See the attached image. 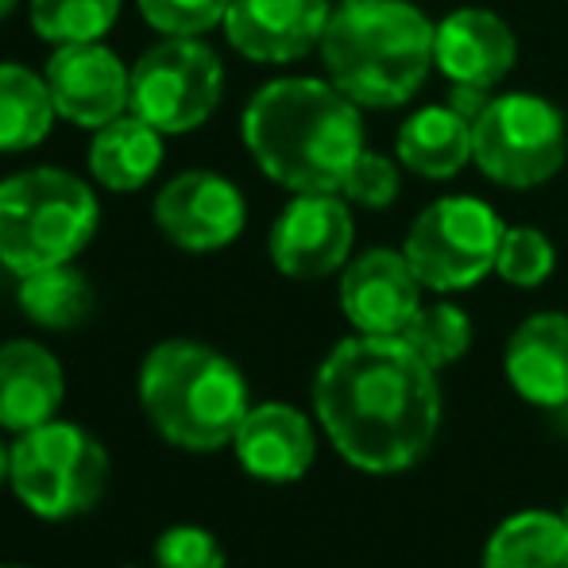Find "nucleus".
Segmentation results:
<instances>
[{
	"mask_svg": "<svg viewBox=\"0 0 568 568\" xmlns=\"http://www.w3.org/2000/svg\"><path fill=\"white\" fill-rule=\"evenodd\" d=\"M442 383L403 337L352 333L314 375V418L329 445L367 476L426 460L442 429Z\"/></svg>",
	"mask_w": 568,
	"mask_h": 568,
	"instance_id": "obj_1",
	"label": "nucleus"
},
{
	"mask_svg": "<svg viewBox=\"0 0 568 568\" xmlns=\"http://www.w3.org/2000/svg\"><path fill=\"white\" fill-rule=\"evenodd\" d=\"M240 140L275 186L291 194H341L367 148L364 109L329 78H271L247 98Z\"/></svg>",
	"mask_w": 568,
	"mask_h": 568,
	"instance_id": "obj_2",
	"label": "nucleus"
},
{
	"mask_svg": "<svg viewBox=\"0 0 568 568\" xmlns=\"http://www.w3.org/2000/svg\"><path fill=\"white\" fill-rule=\"evenodd\" d=\"M437 20L414 0H341L322 36L325 78L359 109L410 105L434 74Z\"/></svg>",
	"mask_w": 568,
	"mask_h": 568,
	"instance_id": "obj_3",
	"label": "nucleus"
},
{
	"mask_svg": "<svg viewBox=\"0 0 568 568\" xmlns=\"http://www.w3.org/2000/svg\"><path fill=\"white\" fill-rule=\"evenodd\" d=\"M135 390L155 434L186 453L225 449L252 410L244 372L202 341L155 344L143 356Z\"/></svg>",
	"mask_w": 568,
	"mask_h": 568,
	"instance_id": "obj_4",
	"label": "nucleus"
},
{
	"mask_svg": "<svg viewBox=\"0 0 568 568\" xmlns=\"http://www.w3.org/2000/svg\"><path fill=\"white\" fill-rule=\"evenodd\" d=\"M98 225V194L62 166H31L0 182V263L16 278L74 263Z\"/></svg>",
	"mask_w": 568,
	"mask_h": 568,
	"instance_id": "obj_5",
	"label": "nucleus"
},
{
	"mask_svg": "<svg viewBox=\"0 0 568 568\" xmlns=\"http://www.w3.org/2000/svg\"><path fill=\"white\" fill-rule=\"evenodd\" d=\"M109 453L74 422H47L12 442V495L43 523L90 515L109 487Z\"/></svg>",
	"mask_w": 568,
	"mask_h": 568,
	"instance_id": "obj_6",
	"label": "nucleus"
},
{
	"mask_svg": "<svg viewBox=\"0 0 568 568\" xmlns=\"http://www.w3.org/2000/svg\"><path fill=\"white\" fill-rule=\"evenodd\" d=\"M568 120L546 93H491L471 120V166L503 190H538L565 171Z\"/></svg>",
	"mask_w": 568,
	"mask_h": 568,
	"instance_id": "obj_7",
	"label": "nucleus"
},
{
	"mask_svg": "<svg viewBox=\"0 0 568 568\" xmlns=\"http://www.w3.org/2000/svg\"><path fill=\"white\" fill-rule=\"evenodd\" d=\"M503 232L507 225L491 202L445 194L410 221L403 252L429 294H460L495 275Z\"/></svg>",
	"mask_w": 568,
	"mask_h": 568,
	"instance_id": "obj_8",
	"label": "nucleus"
},
{
	"mask_svg": "<svg viewBox=\"0 0 568 568\" xmlns=\"http://www.w3.org/2000/svg\"><path fill=\"white\" fill-rule=\"evenodd\" d=\"M225 98V67L202 39L163 36L132 67V113L163 135L197 132Z\"/></svg>",
	"mask_w": 568,
	"mask_h": 568,
	"instance_id": "obj_9",
	"label": "nucleus"
},
{
	"mask_svg": "<svg viewBox=\"0 0 568 568\" xmlns=\"http://www.w3.org/2000/svg\"><path fill=\"white\" fill-rule=\"evenodd\" d=\"M356 244V217L344 194H291L267 236L278 275L294 283L341 275Z\"/></svg>",
	"mask_w": 568,
	"mask_h": 568,
	"instance_id": "obj_10",
	"label": "nucleus"
},
{
	"mask_svg": "<svg viewBox=\"0 0 568 568\" xmlns=\"http://www.w3.org/2000/svg\"><path fill=\"white\" fill-rule=\"evenodd\" d=\"M426 294L403 247H367L352 255L337 286L344 322L367 337H403Z\"/></svg>",
	"mask_w": 568,
	"mask_h": 568,
	"instance_id": "obj_11",
	"label": "nucleus"
},
{
	"mask_svg": "<svg viewBox=\"0 0 568 568\" xmlns=\"http://www.w3.org/2000/svg\"><path fill=\"white\" fill-rule=\"evenodd\" d=\"M155 225L174 247L210 255L236 244L247 225L240 186L217 171H182L155 194Z\"/></svg>",
	"mask_w": 568,
	"mask_h": 568,
	"instance_id": "obj_12",
	"label": "nucleus"
},
{
	"mask_svg": "<svg viewBox=\"0 0 568 568\" xmlns=\"http://www.w3.org/2000/svg\"><path fill=\"white\" fill-rule=\"evenodd\" d=\"M43 78L59 116L78 128L98 132L109 120L132 113V67H124L101 39L54 47Z\"/></svg>",
	"mask_w": 568,
	"mask_h": 568,
	"instance_id": "obj_13",
	"label": "nucleus"
},
{
	"mask_svg": "<svg viewBox=\"0 0 568 568\" xmlns=\"http://www.w3.org/2000/svg\"><path fill=\"white\" fill-rule=\"evenodd\" d=\"M333 0H229L225 39L260 67H286L322 47Z\"/></svg>",
	"mask_w": 568,
	"mask_h": 568,
	"instance_id": "obj_14",
	"label": "nucleus"
},
{
	"mask_svg": "<svg viewBox=\"0 0 568 568\" xmlns=\"http://www.w3.org/2000/svg\"><path fill=\"white\" fill-rule=\"evenodd\" d=\"M434 67L449 85L495 93L518 67V36L491 8H453L437 20Z\"/></svg>",
	"mask_w": 568,
	"mask_h": 568,
	"instance_id": "obj_15",
	"label": "nucleus"
},
{
	"mask_svg": "<svg viewBox=\"0 0 568 568\" xmlns=\"http://www.w3.org/2000/svg\"><path fill=\"white\" fill-rule=\"evenodd\" d=\"M240 468L263 484H298L317 460L314 418L291 403H260L232 437Z\"/></svg>",
	"mask_w": 568,
	"mask_h": 568,
	"instance_id": "obj_16",
	"label": "nucleus"
},
{
	"mask_svg": "<svg viewBox=\"0 0 568 568\" xmlns=\"http://www.w3.org/2000/svg\"><path fill=\"white\" fill-rule=\"evenodd\" d=\"M503 372L523 403L541 410L568 406V314L541 310L518 322L503 348Z\"/></svg>",
	"mask_w": 568,
	"mask_h": 568,
	"instance_id": "obj_17",
	"label": "nucleus"
},
{
	"mask_svg": "<svg viewBox=\"0 0 568 568\" xmlns=\"http://www.w3.org/2000/svg\"><path fill=\"white\" fill-rule=\"evenodd\" d=\"M67 398V372L39 341L0 344V429L28 434L59 418Z\"/></svg>",
	"mask_w": 568,
	"mask_h": 568,
	"instance_id": "obj_18",
	"label": "nucleus"
},
{
	"mask_svg": "<svg viewBox=\"0 0 568 568\" xmlns=\"http://www.w3.org/2000/svg\"><path fill=\"white\" fill-rule=\"evenodd\" d=\"M395 159L426 182H449L471 166V120L445 105H422L398 124Z\"/></svg>",
	"mask_w": 568,
	"mask_h": 568,
	"instance_id": "obj_19",
	"label": "nucleus"
},
{
	"mask_svg": "<svg viewBox=\"0 0 568 568\" xmlns=\"http://www.w3.org/2000/svg\"><path fill=\"white\" fill-rule=\"evenodd\" d=\"M163 166V132L135 113H124L98 128L90 140V174L113 194H135Z\"/></svg>",
	"mask_w": 568,
	"mask_h": 568,
	"instance_id": "obj_20",
	"label": "nucleus"
},
{
	"mask_svg": "<svg viewBox=\"0 0 568 568\" xmlns=\"http://www.w3.org/2000/svg\"><path fill=\"white\" fill-rule=\"evenodd\" d=\"M479 568H568V526L561 510L530 507L503 518L484 541Z\"/></svg>",
	"mask_w": 568,
	"mask_h": 568,
	"instance_id": "obj_21",
	"label": "nucleus"
},
{
	"mask_svg": "<svg viewBox=\"0 0 568 568\" xmlns=\"http://www.w3.org/2000/svg\"><path fill=\"white\" fill-rule=\"evenodd\" d=\"M54 109L47 78L20 62H0V155H20L51 135Z\"/></svg>",
	"mask_w": 568,
	"mask_h": 568,
	"instance_id": "obj_22",
	"label": "nucleus"
},
{
	"mask_svg": "<svg viewBox=\"0 0 568 568\" xmlns=\"http://www.w3.org/2000/svg\"><path fill=\"white\" fill-rule=\"evenodd\" d=\"M16 302L28 314V322L54 333H67L78 329L93 314V286L74 263H59V267H43L23 275Z\"/></svg>",
	"mask_w": 568,
	"mask_h": 568,
	"instance_id": "obj_23",
	"label": "nucleus"
},
{
	"mask_svg": "<svg viewBox=\"0 0 568 568\" xmlns=\"http://www.w3.org/2000/svg\"><path fill=\"white\" fill-rule=\"evenodd\" d=\"M124 0H28L31 28L43 43H98L113 31Z\"/></svg>",
	"mask_w": 568,
	"mask_h": 568,
	"instance_id": "obj_24",
	"label": "nucleus"
},
{
	"mask_svg": "<svg viewBox=\"0 0 568 568\" xmlns=\"http://www.w3.org/2000/svg\"><path fill=\"white\" fill-rule=\"evenodd\" d=\"M403 341L426 359L429 367H453L471 348V317L464 306L449 302V294H437L434 302H422L414 322L403 329Z\"/></svg>",
	"mask_w": 568,
	"mask_h": 568,
	"instance_id": "obj_25",
	"label": "nucleus"
},
{
	"mask_svg": "<svg viewBox=\"0 0 568 568\" xmlns=\"http://www.w3.org/2000/svg\"><path fill=\"white\" fill-rule=\"evenodd\" d=\"M557 271V247L554 240L534 225H507L495 260V275L515 291H538Z\"/></svg>",
	"mask_w": 568,
	"mask_h": 568,
	"instance_id": "obj_26",
	"label": "nucleus"
},
{
	"mask_svg": "<svg viewBox=\"0 0 568 568\" xmlns=\"http://www.w3.org/2000/svg\"><path fill=\"white\" fill-rule=\"evenodd\" d=\"M341 194L356 210H390L398 202V194H403V163L395 155L364 148L356 163H352Z\"/></svg>",
	"mask_w": 568,
	"mask_h": 568,
	"instance_id": "obj_27",
	"label": "nucleus"
},
{
	"mask_svg": "<svg viewBox=\"0 0 568 568\" xmlns=\"http://www.w3.org/2000/svg\"><path fill=\"white\" fill-rule=\"evenodd\" d=\"M135 8L159 36L197 39L225 23L229 0H135Z\"/></svg>",
	"mask_w": 568,
	"mask_h": 568,
	"instance_id": "obj_28",
	"label": "nucleus"
},
{
	"mask_svg": "<svg viewBox=\"0 0 568 568\" xmlns=\"http://www.w3.org/2000/svg\"><path fill=\"white\" fill-rule=\"evenodd\" d=\"M151 561H155V568H229L217 534L190 523L166 526L155 538Z\"/></svg>",
	"mask_w": 568,
	"mask_h": 568,
	"instance_id": "obj_29",
	"label": "nucleus"
},
{
	"mask_svg": "<svg viewBox=\"0 0 568 568\" xmlns=\"http://www.w3.org/2000/svg\"><path fill=\"white\" fill-rule=\"evenodd\" d=\"M487 101H491V90H476V85H453L449 90V105L468 120H476L484 113Z\"/></svg>",
	"mask_w": 568,
	"mask_h": 568,
	"instance_id": "obj_30",
	"label": "nucleus"
},
{
	"mask_svg": "<svg viewBox=\"0 0 568 568\" xmlns=\"http://www.w3.org/2000/svg\"><path fill=\"white\" fill-rule=\"evenodd\" d=\"M8 479H12V445L0 442V487H8Z\"/></svg>",
	"mask_w": 568,
	"mask_h": 568,
	"instance_id": "obj_31",
	"label": "nucleus"
},
{
	"mask_svg": "<svg viewBox=\"0 0 568 568\" xmlns=\"http://www.w3.org/2000/svg\"><path fill=\"white\" fill-rule=\"evenodd\" d=\"M16 4H20V0H0V20H8V16L16 12Z\"/></svg>",
	"mask_w": 568,
	"mask_h": 568,
	"instance_id": "obj_32",
	"label": "nucleus"
},
{
	"mask_svg": "<svg viewBox=\"0 0 568 568\" xmlns=\"http://www.w3.org/2000/svg\"><path fill=\"white\" fill-rule=\"evenodd\" d=\"M561 518H565V526H568V503H565V507H561Z\"/></svg>",
	"mask_w": 568,
	"mask_h": 568,
	"instance_id": "obj_33",
	"label": "nucleus"
},
{
	"mask_svg": "<svg viewBox=\"0 0 568 568\" xmlns=\"http://www.w3.org/2000/svg\"><path fill=\"white\" fill-rule=\"evenodd\" d=\"M0 568H23V565H0Z\"/></svg>",
	"mask_w": 568,
	"mask_h": 568,
	"instance_id": "obj_34",
	"label": "nucleus"
},
{
	"mask_svg": "<svg viewBox=\"0 0 568 568\" xmlns=\"http://www.w3.org/2000/svg\"><path fill=\"white\" fill-rule=\"evenodd\" d=\"M124 568H135V565H124Z\"/></svg>",
	"mask_w": 568,
	"mask_h": 568,
	"instance_id": "obj_35",
	"label": "nucleus"
},
{
	"mask_svg": "<svg viewBox=\"0 0 568 568\" xmlns=\"http://www.w3.org/2000/svg\"><path fill=\"white\" fill-rule=\"evenodd\" d=\"M0 267H4V263H0Z\"/></svg>",
	"mask_w": 568,
	"mask_h": 568,
	"instance_id": "obj_36",
	"label": "nucleus"
}]
</instances>
